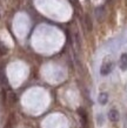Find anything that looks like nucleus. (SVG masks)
<instances>
[{"label": "nucleus", "instance_id": "nucleus-1", "mask_svg": "<svg viewBox=\"0 0 127 128\" xmlns=\"http://www.w3.org/2000/svg\"><path fill=\"white\" fill-rule=\"evenodd\" d=\"M113 67H114V65L112 61H105L100 68V74L101 75H108L113 70Z\"/></svg>", "mask_w": 127, "mask_h": 128}, {"label": "nucleus", "instance_id": "nucleus-2", "mask_svg": "<svg viewBox=\"0 0 127 128\" xmlns=\"http://www.w3.org/2000/svg\"><path fill=\"white\" fill-rule=\"evenodd\" d=\"M94 13H95V18L99 22H101V21L105 20V7H102V6L98 7L95 11H94Z\"/></svg>", "mask_w": 127, "mask_h": 128}, {"label": "nucleus", "instance_id": "nucleus-3", "mask_svg": "<svg viewBox=\"0 0 127 128\" xmlns=\"http://www.w3.org/2000/svg\"><path fill=\"white\" fill-rule=\"evenodd\" d=\"M108 119L112 121V122H116L119 120V112L116 109H111L108 112Z\"/></svg>", "mask_w": 127, "mask_h": 128}, {"label": "nucleus", "instance_id": "nucleus-4", "mask_svg": "<svg viewBox=\"0 0 127 128\" xmlns=\"http://www.w3.org/2000/svg\"><path fill=\"white\" fill-rule=\"evenodd\" d=\"M119 66H120V68H121V70H127V53L121 54L120 60H119Z\"/></svg>", "mask_w": 127, "mask_h": 128}, {"label": "nucleus", "instance_id": "nucleus-5", "mask_svg": "<svg viewBox=\"0 0 127 128\" xmlns=\"http://www.w3.org/2000/svg\"><path fill=\"white\" fill-rule=\"evenodd\" d=\"M98 101H99V104H101V105H106L108 101V94L100 93L99 94V98H98Z\"/></svg>", "mask_w": 127, "mask_h": 128}, {"label": "nucleus", "instance_id": "nucleus-6", "mask_svg": "<svg viewBox=\"0 0 127 128\" xmlns=\"http://www.w3.org/2000/svg\"><path fill=\"white\" fill-rule=\"evenodd\" d=\"M85 22H86V25H87V31L91 32L92 31V28H93V25H92V20H91L89 16H85Z\"/></svg>", "mask_w": 127, "mask_h": 128}, {"label": "nucleus", "instance_id": "nucleus-7", "mask_svg": "<svg viewBox=\"0 0 127 128\" xmlns=\"http://www.w3.org/2000/svg\"><path fill=\"white\" fill-rule=\"evenodd\" d=\"M107 1H108V2H112V1H113V0H107Z\"/></svg>", "mask_w": 127, "mask_h": 128}]
</instances>
